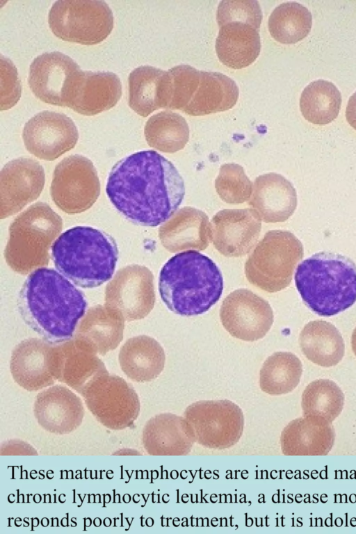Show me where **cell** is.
Instances as JSON below:
<instances>
[{
	"label": "cell",
	"mask_w": 356,
	"mask_h": 534,
	"mask_svg": "<svg viewBox=\"0 0 356 534\" xmlns=\"http://www.w3.org/2000/svg\"><path fill=\"white\" fill-rule=\"evenodd\" d=\"M106 192L128 220L156 227L177 210L184 197L185 186L171 161L154 150H142L113 165Z\"/></svg>",
	"instance_id": "obj_1"
},
{
	"label": "cell",
	"mask_w": 356,
	"mask_h": 534,
	"mask_svg": "<svg viewBox=\"0 0 356 534\" xmlns=\"http://www.w3.org/2000/svg\"><path fill=\"white\" fill-rule=\"evenodd\" d=\"M18 309L24 322L51 343L72 339L86 314L84 293L52 268L32 272L19 294Z\"/></svg>",
	"instance_id": "obj_2"
},
{
	"label": "cell",
	"mask_w": 356,
	"mask_h": 534,
	"mask_svg": "<svg viewBox=\"0 0 356 534\" xmlns=\"http://www.w3.org/2000/svg\"><path fill=\"white\" fill-rule=\"evenodd\" d=\"M223 286L218 266L195 250L172 256L159 274V290L163 302L181 316H197L209 311L220 300Z\"/></svg>",
	"instance_id": "obj_3"
},
{
	"label": "cell",
	"mask_w": 356,
	"mask_h": 534,
	"mask_svg": "<svg viewBox=\"0 0 356 534\" xmlns=\"http://www.w3.org/2000/svg\"><path fill=\"white\" fill-rule=\"evenodd\" d=\"M295 283L305 304L321 316H334L356 302V264L338 253L320 252L302 261Z\"/></svg>",
	"instance_id": "obj_4"
},
{
	"label": "cell",
	"mask_w": 356,
	"mask_h": 534,
	"mask_svg": "<svg viewBox=\"0 0 356 534\" xmlns=\"http://www.w3.org/2000/svg\"><path fill=\"white\" fill-rule=\"evenodd\" d=\"M51 257L56 269L75 285L95 288L112 277L118 248L107 233L91 227L76 226L56 240Z\"/></svg>",
	"instance_id": "obj_5"
},
{
	"label": "cell",
	"mask_w": 356,
	"mask_h": 534,
	"mask_svg": "<svg viewBox=\"0 0 356 534\" xmlns=\"http://www.w3.org/2000/svg\"><path fill=\"white\" fill-rule=\"evenodd\" d=\"M62 229V218L49 204L38 202L30 206L9 227L4 250L7 264L22 275L47 266L49 249Z\"/></svg>",
	"instance_id": "obj_6"
},
{
	"label": "cell",
	"mask_w": 356,
	"mask_h": 534,
	"mask_svg": "<svg viewBox=\"0 0 356 534\" xmlns=\"http://www.w3.org/2000/svg\"><path fill=\"white\" fill-rule=\"evenodd\" d=\"M303 254L302 243L291 232L268 231L247 259L245 277L250 284L263 291H280L289 286Z\"/></svg>",
	"instance_id": "obj_7"
},
{
	"label": "cell",
	"mask_w": 356,
	"mask_h": 534,
	"mask_svg": "<svg viewBox=\"0 0 356 534\" xmlns=\"http://www.w3.org/2000/svg\"><path fill=\"white\" fill-rule=\"evenodd\" d=\"M113 15L99 0H60L54 3L48 23L58 38L84 45L97 44L111 34Z\"/></svg>",
	"instance_id": "obj_8"
},
{
	"label": "cell",
	"mask_w": 356,
	"mask_h": 534,
	"mask_svg": "<svg viewBox=\"0 0 356 534\" xmlns=\"http://www.w3.org/2000/svg\"><path fill=\"white\" fill-rule=\"evenodd\" d=\"M81 395L96 419L110 430L131 427L140 413V400L134 387L108 372L94 380Z\"/></svg>",
	"instance_id": "obj_9"
},
{
	"label": "cell",
	"mask_w": 356,
	"mask_h": 534,
	"mask_svg": "<svg viewBox=\"0 0 356 534\" xmlns=\"http://www.w3.org/2000/svg\"><path fill=\"white\" fill-rule=\"evenodd\" d=\"M184 417L191 426L195 442L214 449L228 448L242 436V410L229 400H200L188 405Z\"/></svg>",
	"instance_id": "obj_10"
},
{
	"label": "cell",
	"mask_w": 356,
	"mask_h": 534,
	"mask_svg": "<svg viewBox=\"0 0 356 534\" xmlns=\"http://www.w3.org/2000/svg\"><path fill=\"white\" fill-rule=\"evenodd\" d=\"M96 168L88 158L74 154L64 158L56 166L50 187L55 204L68 214L90 209L100 194Z\"/></svg>",
	"instance_id": "obj_11"
},
{
	"label": "cell",
	"mask_w": 356,
	"mask_h": 534,
	"mask_svg": "<svg viewBox=\"0 0 356 534\" xmlns=\"http://www.w3.org/2000/svg\"><path fill=\"white\" fill-rule=\"evenodd\" d=\"M81 71L70 56L59 51L47 52L31 63L28 82L38 99L49 104L69 107Z\"/></svg>",
	"instance_id": "obj_12"
},
{
	"label": "cell",
	"mask_w": 356,
	"mask_h": 534,
	"mask_svg": "<svg viewBox=\"0 0 356 534\" xmlns=\"http://www.w3.org/2000/svg\"><path fill=\"white\" fill-rule=\"evenodd\" d=\"M105 305L124 321L146 317L154 306V275L145 266L131 264L120 269L105 289Z\"/></svg>",
	"instance_id": "obj_13"
},
{
	"label": "cell",
	"mask_w": 356,
	"mask_h": 534,
	"mask_svg": "<svg viewBox=\"0 0 356 534\" xmlns=\"http://www.w3.org/2000/svg\"><path fill=\"white\" fill-rule=\"evenodd\" d=\"M221 323L234 337L248 341L263 338L273 323V312L264 298L246 289L229 293L220 310Z\"/></svg>",
	"instance_id": "obj_14"
},
{
	"label": "cell",
	"mask_w": 356,
	"mask_h": 534,
	"mask_svg": "<svg viewBox=\"0 0 356 534\" xmlns=\"http://www.w3.org/2000/svg\"><path fill=\"white\" fill-rule=\"evenodd\" d=\"M22 138L31 154L42 160L54 161L74 147L79 132L66 115L44 111L25 124Z\"/></svg>",
	"instance_id": "obj_15"
},
{
	"label": "cell",
	"mask_w": 356,
	"mask_h": 534,
	"mask_svg": "<svg viewBox=\"0 0 356 534\" xmlns=\"http://www.w3.org/2000/svg\"><path fill=\"white\" fill-rule=\"evenodd\" d=\"M10 370L15 382L28 391L49 387L58 378L57 346L38 338L25 339L14 348Z\"/></svg>",
	"instance_id": "obj_16"
},
{
	"label": "cell",
	"mask_w": 356,
	"mask_h": 534,
	"mask_svg": "<svg viewBox=\"0 0 356 534\" xmlns=\"http://www.w3.org/2000/svg\"><path fill=\"white\" fill-rule=\"evenodd\" d=\"M45 183L43 167L31 158L7 163L0 172V217L14 215L36 200Z\"/></svg>",
	"instance_id": "obj_17"
},
{
	"label": "cell",
	"mask_w": 356,
	"mask_h": 534,
	"mask_svg": "<svg viewBox=\"0 0 356 534\" xmlns=\"http://www.w3.org/2000/svg\"><path fill=\"white\" fill-rule=\"evenodd\" d=\"M261 221L251 208L218 211L211 221L215 248L228 257L245 255L257 243Z\"/></svg>",
	"instance_id": "obj_18"
},
{
	"label": "cell",
	"mask_w": 356,
	"mask_h": 534,
	"mask_svg": "<svg viewBox=\"0 0 356 534\" xmlns=\"http://www.w3.org/2000/svg\"><path fill=\"white\" fill-rule=\"evenodd\" d=\"M33 412L42 428L54 434L65 435L81 424L85 410L79 396L66 387L56 385L36 396Z\"/></svg>",
	"instance_id": "obj_19"
},
{
	"label": "cell",
	"mask_w": 356,
	"mask_h": 534,
	"mask_svg": "<svg viewBox=\"0 0 356 534\" xmlns=\"http://www.w3.org/2000/svg\"><path fill=\"white\" fill-rule=\"evenodd\" d=\"M248 204L266 223L284 222L296 209V191L284 176L275 172L264 174L255 179Z\"/></svg>",
	"instance_id": "obj_20"
},
{
	"label": "cell",
	"mask_w": 356,
	"mask_h": 534,
	"mask_svg": "<svg viewBox=\"0 0 356 534\" xmlns=\"http://www.w3.org/2000/svg\"><path fill=\"white\" fill-rule=\"evenodd\" d=\"M56 346L57 380L80 394L94 380L108 372L97 352L81 339L74 337Z\"/></svg>",
	"instance_id": "obj_21"
},
{
	"label": "cell",
	"mask_w": 356,
	"mask_h": 534,
	"mask_svg": "<svg viewBox=\"0 0 356 534\" xmlns=\"http://www.w3.org/2000/svg\"><path fill=\"white\" fill-rule=\"evenodd\" d=\"M142 441L151 455H186L195 443L186 419L171 413L159 414L149 419L143 430Z\"/></svg>",
	"instance_id": "obj_22"
},
{
	"label": "cell",
	"mask_w": 356,
	"mask_h": 534,
	"mask_svg": "<svg viewBox=\"0 0 356 534\" xmlns=\"http://www.w3.org/2000/svg\"><path fill=\"white\" fill-rule=\"evenodd\" d=\"M159 236L163 246L170 252L203 250L212 241L211 222L204 212L185 207L160 227Z\"/></svg>",
	"instance_id": "obj_23"
},
{
	"label": "cell",
	"mask_w": 356,
	"mask_h": 534,
	"mask_svg": "<svg viewBox=\"0 0 356 534\" xmlns=\"http://www.w3.org/2000/svg\"><path fill=\"white\" fill-rule=\"evenodd\" d=\"M334 439L332 423L319 417L303 416L292 420L283 429L281 449L285 455H326Z\"/></svg>",
	"instance_id": "obj_24"
},
{
	"label": "cell",
	"mask_w": 356,
	"mask_h": 534,
	"mask_svg": "<svg viewBox=\"0 0 356 534\" xmlns=\"http://www.w3.org/2000/svg\"><path fill=\"white\" fill-rule=\"evenodd\" d=\"M122 96L120 78L111 72L81 71L68 108L95 115L115 106Z\"/></svg>",
	"instance_id": "obj_25"
},
{
	"label": "cell",
	"mask_w": 356,
	"mask_h": 534,
	"mask_svg": "<svg viewBox=\"0 0 356 534\" xmlns=\"http://www.w3.org/2000/svg\"><path fill=\"white\" fill-rule=\"evenodd\" d=\"M124 319L107 305H95L78 323L74 337L88 343L97 354L105 355L118 347L123 338Z\"/></svg>",
	"instance_id": "obj_26"
},
{
	"label": "cell",
	"mask_w": 356,
	"mask_h": 534,
	"mask_svg": "<svg viewBox=\"0 0 356 534\" xmlns=\"http://www.w3.org/2000/svg\"><path fill=\"white\" fill-rule=\"evenodd\" d=\"M119 363L122 371L138 382H149L162 372L165 362L163 348L154 338L139 335L129 339L121 347Z\"/></svg>",
	"instance_id": "obj_27"
},
{
	"label": "cell",
	"mask_w": 356,
	"mask_h": 534,
	"mask_svg": "<svg viewBox=\"0 0 356 534\" xmlns=\"http://www.w3.org/2000/svg\"><path fill=\"white\" fill-rule=\"evenodd\" d=\"M259 31L249 24L239 22H231L220 26L216 41V51L219 60L234 70L250 65L261 51Z\"/></svg>",
	"instance_id": "obj_28"
},
{
	"label": "cell",
	"mask_w": 356,
	"mask_h": 534,
	"mask_svg": "<svg viewBox=\"0 0 356 534\" xmlns=\"http://www.w3.org/2000/svg\"><path fill=\"white\" fill-rule=\"evenodd\" d=\"M238 95L236 82L228 76L217 72L200 71L198 88L183 111L193 116L225 111L234 106Z\"/></svg>",
	"instance_id": "obj_29"
},
{
	"label": "cell",
	"mask_w": 356,
	"mask_h": 534,
	"mask_svg": "<svg viewBox=\"0 0 356 534\" xmlns=\"http://www.w3.org/2000/svg\"><path fill=\"white\" fill-rule=\"evenodd\" d=\"M129 106L138 115L147 117L167 108L166 71L143 65L134 69L128 78Z\"/></svg>",
	"instance_id": "obj_30"
},
{
	"label": "cell",
	"mask_w": 356,
	"mask_h": 534,
	"mask_svg": "<svg viewBox=\"0 0 356 534\" xmlns=\"http://www.w3.org/2000/svg\"><path fill=\"white\" fill-rule=\"evenodd\" d=\"M299 343L305 357L323 367L337 365L344 355L341 333L334 325L325 321H312L306 324L300 334Z\"/></svg>",
	"instance_id": "obj_31"
},
{
	"label": "cell",
	"mask_w": 356,
	"mask_h": 534,
	"mask_svg": "<svg viewBox=\"0 0 356 534\" xmlns=\"http://www.w3.org/2000/svg\"><path fill=\"white\" fill-rule=\"evenodd\" d=\"M341 101V92L333 83L318 79L309 83L302 92L300 108L308 122L324 125L337 118Z\"/></svg>",
	"instance_id": "obj_32"
},
{
	"label": "cell",
	"mask_w": 356,
	"mask_h": 534,
	"mask_svg": "<svg viewBox=\"0 0 356 534\" xmlns=\"http://www.w3.org/2000/svg\"><path fill=\"white\" fill-rule=\"evenodd\" d=\"M302 364L290 352H276L268 357L260 370L261 389L270 395H282L292 391L299 384Z\"/></svg>",
	"instance_id": "obj_33"
},
{
	"label": "cell",
	"mask_w": 356,
	"mask_h": 534,
	"mask_svg": "<svg viewBox=\"0 0 356 534\" xmlns=\"http://www.w3.org/2000/svg\"><path fill=\"white\" fill-rule=\"evenodd\" d=\"M145 137L147 144L161 152L174 153L182 149L189 140V127L179 113L165 111L147 121Z\"/></svg>",
	"instance_id": "obj_34"
},
{
	"label": "cell",
	"mask_w": 356,
	"mask_h": 534,
	"mask_svg": "<svg viewBox=\"0 0 356 534\" xmlns=\"http://www.w3.org/2000/svg\"><path fill=\"white\" fill-rule=\"evenodd\" d=\"M312 26L310 11L296 1H287L277 6L268 18L271 36L282 44H295L304 39Z\"/></svg>",
	"instance_id": "obj_35"
},
{
	"label": "cell",
	"mask_w": 356,
	"mask_h": 534,
	"mask_svg": "<svg viewBox=\"0 0 356 534\" xmlns=\"http://www.w3.org/2000/svg\"><path fill=\"white\" fill-rule=\"evenodd\" d=\"M344 395L340 387L328 379H318L309 383L302 395L303 416L323 419L330 423L341 414Z\"/></svg>",
	"instance_id": "obj_36"
},
{
	"label": "cell",
	"mask_w": 356,
	"mask_h": 534,
	"mask_svg": "<svg viewBox=\"0 0 356 534\" xmlns=\"http://www.w3.org/2000/svg\"><path fill=\"white\" fill-rule=\"evenodd\" d=\"M168 106L166 109L182 110L196 92L200 71L188 65H179L167 71Z\"/></svg>",
	"instance_id": "obj_37"
},
{
	"label": "cell",
	"mask_w": 356,
	"mask_h": 534,
	"mask_svg": "<svg viewBox=\"0 0 356 534\" xmlns=\"http://www.w3.org/2000/svg\"><path fill=\"white\" fill-rule=\"evenodd\" d=\"M252 186L243 168L235 163L221 166L215 184L219 196L228 203H241L248 200L252 195Z\"/></svg>",
	"instance_id": "obj_38"
},
{
	"label": "cell",
	"mask_w": 356,
	"mask_h": 534,
	"mask_svg": "<svg viewBox=\"0 0 356 534\" xmlns=\"http://www.w3.org/2000/svg\"><path fill=\"white\" fill-rule=\"evenodd\" d=\"M262 11L255 0H225L218 6L216 19L219 27L231 22L249 24L259 31Z\"/></svg>",
	"instance_id": "obj_39"
},
{
	"label": "cell",
	"mask_w": 356,
	"mask_h": 534,
	"mask_svg": "<svg viewBox=\"0 0 356 534\" xmlns=\"http://www.w3.org/2000/svg\"><path fill=\"white\" fill-rule=\"evenodd\" d=\"M21 85L17 70L8 58L1 56V110L14 106L21 97Z\"/></svg>",
	"instance_id": "obj_40"
},
{
	"label": "cell",
	"mask_w": 356,
	"mask_h": 534,
	"mask_svg": "<svg viewBox=\"0 0 356 534\" xmlns=\"http://www.w3.org/2000/svg\"><path fill=\"white\" fill-rule=\"evenodd\" d=\"M2 455H38L36 450L29 444L20 439H10L1 446Z\"/></svg>",
	"instance_id": "obj_41"
},
{
	"label": "cell",
	"mask_w": 356,
	"mask_h": 534,
	"mask_svg": "<svg viewBox=\"0 0 356 534\" xmlns=\"http://www.w3.org/2000/svg\"><path fill=\"white\" fill-rule=\"evenodd\" d=\"M346 117L348 124L356 130V91L348 101Z\"/></svg>",
	"instance_id": "obj_42"
},
{
	"label": "cell",
	"mask_w": 356,
	"mask_h": 534,
	"mask_svg": "<svg viewBox=\"0 0 356 534\" xmlns=\"http://www.w3.org/2000/svg\"><path fill=\"white\" fill-rule=\"evenodd\" d=\"M352 349L355 355H356V327L353 332L351 337Z\"/></svg>",
	"instance_id": "obj_43"
}]
</instances>
